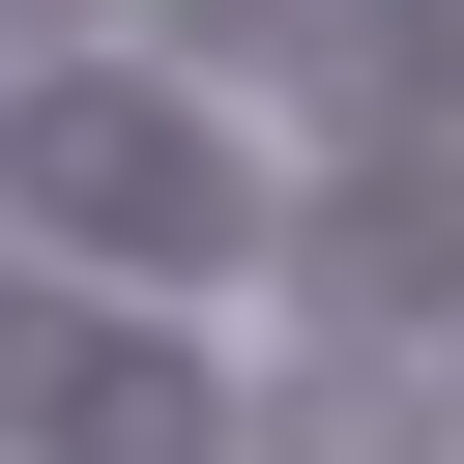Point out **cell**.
Segmentation results:
<instances>
[{
  "label": "cell",
  "instance_id": "5",
  "mask_svg": "<svg viewBox=\"0 0 464 464\" xmlns=\"http://www.w3.org/2000/svg\"><path fill=\"white\" fill-rule=\"evenodd\" d=\"M145 29H174V87H290V29H319V0H145Z\"/></svg>",
  "mask_w": 464,
  "mask_h": 464
},
{
  "label": "cell",
  "instance_id": "3",
  "mask_svg": "<svg viewBox=\"0 0 464 464\" xmlns=\"http://www.w3.org/2000/svg\"><path fill=\"white\" fill-rule=\"evenodd\" d=\"M290 261H319L348 319H435V290H464V174H348V203L290 232Z\"/></svg>",
  "mask_w": 464,
  "mask_h": 464
},
{
  "label": "cell",
  "instance_id": "1",
  "mask_svg": "<svg viewBox=\"0 0 464 464\" xmlns=\"http://www.w3.org/2000/svg\"><path fill=\"white\" fill-rule=\"evenodd\" d=\"M0 174L58 203V232H116L145 290H203L261 203H232V145H203V87H0Z\"/></svg>",
  "mask_w": 464,
  "mask_h": 464
},
{
  "label": "cell",
  "instance_id": "4",
  "mask_svg": "<svg viewBox=\"0 0 464 464\" xmlns=\"http://www.w3.org/2000/svg\"><path fill=\"white\" fill-rule=\"evenodd\" d=\"M261 464H435V377H377V348H290V377H261Z\"/></svg>",
  "mask_w": 464,
  "mask_h": 464
},
{
  "label": "cell",
  "instance_id": "2",
  "mask_svg": "<svg viewBox=\"0 0 464 464\" xmlns=\"http://www.w3.org/2000/svg\"><path fill=\"white\" fill-rule=\"evenodd\" d=\"M0 406H29L58 464H232V406H203L174 348H87V319H0Z\"/></svg>",
  "mask_w": 464,
  "mask_h": 464
},
{
  "label": "cell",
  "instance_id": "6",
  "mask_svg": "<svg viewBox=\"0 0 464 464\" xmlns=\"http://www.w3.org/2000/svg\"><path fill=\"white\" fill-rule=\"evenodd\" d=\"M0 29H58V0H0Z\"/></svg>",
  "mask_w": 464,
  "mask_h": 464
}]
</instances>
